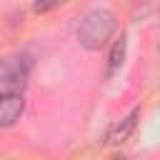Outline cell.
I'll use <instances>...</instances> for the list:
<instances>
[{
	"label": "cell",
	"instance_id": "cell-1",
	"mask_svg": "<svg viewBox=\"0 0 160 160\" xmlns=\"http://www.w3.org/2000/svg\"><path fill=\"white\" fill-rule=\"evenodd\" d=\"M115 30V15L105 8H95L90 10L82 20H80V28H78V40L82 48L88 50H100L110 35Z\"/></svg>",
	"mask_w": 160,
	"mask_h": 160
},
{
	"label": "cell",
	"instance_id": "cell-2",
	"mask_svg": "<svg viewBox=\"0 0 160 160\" xmlns=\"http://www.w3.org/2000/svg\"><path fill=\"white\" fill-rule=\"evenodd\" d=\"M30 78V60L25 55H10L0 60V98L25 95Z\"/></svg>",
	"mask_w": 160,
	"mask_h": 160
},
{
	"label": "cell",
	"instance_id": "cell-3",
	"mask_svg": "<svg viewBox=\"0 0 160 160\" xmlns=\"http://www.w3.org/2000/svg\"><path fill=\"white\" fill-rule=\"evenodd\" d=\"M25 110V98L12 95V98H0V128H10L20 120Z\"/></svg>",
	"mask_w": 160,
	"mask_h": 160
},
{
	"label": "cell",
	"instance_id": "cell-5",
	"mask_svg": "<svg viewBox=\"0 0 160 160\" xmlns=\"http://www.w3.org/2000/svg\"><path fill=\"white\" fill-rule=\"evenodd\" d=\"M125 50H128V35H120L112 48H110V58H108V75H115L122 62H125Z\"/></svg>",
	"mask_w": 160,
	"mask_h": 160
},
{
	"label": "cell",
	"instance_id": "cell-4",
	"mask_svg": "<svg viewBox=\"0 0 160 160\" xmlns=\"http://www.w3.org/2000/svg\"><path fill=\"white\" fill-rule=\"evenodd\" d=\"M138 118H140V110L135 108V110H130L112 130H110V135H108V142H112V145H120V142H125L130 135H132V130H135V125H138Z\"/></svg>",
	"mask_w": 160,
	"mask_h": 160
},
{
	"label": "cell",
	"instance_id": "cell-6",
	"mask_svg": "<svg viewBox=\"0 0 160 160\" xmlns=\"http://www.w3.org/2000/svg\"><path fill=\"white\" fill-rule=\"evenodd\" d=\"M50 8H55V2H35V5H32L35 12H45V10H50Z\"/></svg>",
	"mask_w": 160,
	"mask_h": 160
},
{
	"label": "cell",
	"instance_id": "cell-7",
	"mask_svg": "<svg viewBox=\"0 0 160 160\" xmlns=\"http://www.w3.org/2000/svg\"><path fill=\"white\" fill-rule=\"evenodd\" d=\"M115 160H125V158H115Z\"/></svg>",
	"mask_w": 160,
	"mask_h": 160
}]
</instances>
